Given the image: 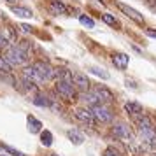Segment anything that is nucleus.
Listing matches in <instances>:
<instances>
[{
	"mask_svg": "<svg viewBox=\"0 0 156 156\" xmlns=\"http://www.w3.org/2000/svg\"><path fill=\"white\" fill-rule=\"evenodd\" d=\"M91 91L95 93L100 100H102V104H104V102H112V100H114L112 91H111V90H107L105 86H95Z\"/></svg>",
	"mask_w": 156,
	"mask_h": 156,
	"instance_id": "0eeeda50",
	"label": "nucleus"
},
{
	"mask_svg": "<svg viewBox=\"0 0 156 156\" xmlns=\"http://www.w3.org/2000/svg\"><path fill=\"white\" fill-rule=\"evenodd\" d=\"M21 30L23 32H32V27L30 25H21Z\"/></svg>",
	"mask_w": 156,
	"mask_h": 156,
	"instance_id": "c756f323",
	"label": "nucleus"
},
{
	"mask_svg": "<svg viewBox=\"0 0 156 156\" xmlns=\"http://www.w3.org/2000/svg\"><path fill=\"white\" fill-rule=\"evenodd\" d=\"M146 34H147L149 37H154V39H156V32H154V30H146Z\"/></svg>",
	"mask_w": 156,
	"mask_h": 156,
	"instance_id": "7c9ffc66",
	"label": "nucleus"
},
{
	"mask_svg": "<svg viewBox=\"0 0 156 156\" xmlns=\"http://www.w3.org/2000/svg\"><path fill=\"white\" fill-rule=\"evenodd\" d=\"M79 21H81V25H84V27H88V28H93L95 27V21H93L91 18H88V16H79Z\"/></svg>",
	"mask_w": 156,
	"mask_h": 156,
	"instance_id": "393cba45",
	"label": "nucleus"
},
{
	"mask_svg": "<svg viewBox=\"0 0 156 156\" xmlns=\"http://www.w3.org/2000/svg\"><path fill=\"white\" fill-rule=\"evenodd\" d=\"M72 74L70 70H67V69H58L56 70V77L62 79V81H69V83H72Z\"/></svg>",
	"mask_w": 156,
	"mask_h": 156,
	"instance_id": "412c9836",
	"label": "nucleus"
},
{
	"mask_svg": "<svg viewBox=\"0 0 156 156\" xmlns=\"http://www.w3.org/2000/svg\"><path fill=\"white\" fill-rule=\"evenodd\" d=\"M83 100H84L88 105H91V107H95V105H100L102 104V100L95 95L93 91H90V93H84V97H83Z\"/></svg>",
	"mask_w": 156,
	"mask_h": 156,
	"instance_id": "f3484780",
	"label": "nucleus"
},
{
	"mask_svg": "<svg viewBox=\"0 0 156 156\" xmlns=\"http://www.w3.org/2000/svg\"><path fill=\"white\" fill-rule=\"evenodd\" d=\"M125 111L128 114H132V116H139V114H142V105L137 104V102H126L125 104Z\"/></svg>",
	"mask_w": 156,
	"mask_h": 156,
	"instance_id": "2eb2a0df",
	"label": "nucleus"
},
{
	"mask_svg": "<svg viewBox=\"0 0 156 156\" xmlns=\"http://www.w3.org/2000/svg\"><path fill=\"white\" fill-rule=\"evenodd\" d=\"M126 86H130L132 90H137V84H135V83L132 81V79H126Z\"/></svg>",
	"mask_w": 156,
	"mask_h": 156,
	"instance_id": "c85d7f7f",
	"label": "nucleus"
},
{
	"mask_svg": "<svg viewBox=\"0 0 156 156\" xmlns=\"http://www.w3.org/2000/svg\"><path fill=\"white\" fill-rule=\"evenodd\" d=\"M72 83L77 86L79 90H88V88H90V84H91V83L88 81V77H86L84 74H79V72L72 76Z\"/></svg>",
	"mask_w": 156,
	"mask_h": 156,
	"instance_id": "f8f14e48",
	"label": "nucleus"
},
{
	"mask_svg": "<svg viewBox=\"0 0 156 156\" xmlns=\"http://www.w3.org/2000/svg\"><path fill=\"white\" fill-rule=\"evenodd\" d=\"M32 102H34V105H37V107H51V100L48 98V97H44V95H35Z\"/></svg>",
	"mask_w": 156,
	"mask_h": 156,
	"instance_id": "6ab92c4d",
	"label": "nucleus"
},
{
	"mask_svg": "<svg viewBox=\"0 0 156 156\" xmlns=\"http://www.w3.org/2000/svg\"><path fill=\"white\" fill-rule=\"evenodd\" d=\"M116 5H118V7H119L126 16H130V18H132L133 21H137V23H144V16H142L140 12H137V11H135L133 7H128L126 4H123V2H116Z\"/></svg>",
	"mask_w": 156,
	"mask_h": 156,
	"instance_id": "423d86ee",
	"label": "nucleus"
},
{
	"mask_svg": "<svg viewBox=\"0 0 156 156\" xmlns=\"http://www.w3.org/2000/svg\"><path fill=\"white\" fill-rule=\"evenodd\" d=\"M23 77L28 79V81H32V83H42V79L39 77V74H37V70L34 69V65L23 69Z\"/></svg>",
	"mask_w": 156,
	"mask_h": 156,
	"instance_id": "ddd939ff",
	"label": "nucleus"
},
{
	"mask_svg": "<svg viewBox=\"0 0 156 156\" xmlns=\"http://www.w3.org/2000/svg\"><path fill=\"white\" fill-rule=\"evenodd\" d=\"M67 137H69L70 142H72V144H76V146H81V144L84 142L83 133H79L77 130H69V132H67Z\"/></svg>",
	"mask_w": 156,
	"mask_h": 156,
	"instance_id": "dca6fc26",
	"label": "nucleus"
},
{
	"mask_svg": "<svg viewBox=\"0 0 156 156\" xmlns=\"http://www.w3.org/2000/svg\"><path fill=\"white\" fill-rule=\"evenodd\" d=\"M135 123H137V128H139V132H147V130H153V121L149 119L147 116H144V114H139V118L135 119Z\"/></svg>",
	"mask_w": 156,
	"mask_h": 156,
	"instance_id": "9b49d317",
	"label": "nucleus"
},
{
	"mask_svg": "<svg viewBox=\"0 0 156 156\" xmlns=\"http://www.w3.org/2000/svg\"><path fill=\"white\" fill-rule=\"evenodd\" d=\"M41 142H42V146H46V147H49L51 144H53V133H51L49 130L41 132Z\"/></svg>",
	"mask_w": 156,
	"mask_h": 156,
	"instance_id": "aec40b11",
	"label": "nucleus"
},
{
	"mask_svg": "<svg viewBox=\"0 0 156 156\" xmlns=\"http://www.w3.org/2000/svg\"><path fill=\"white\" fill-rule=\"evenodd\" d=\"M76 118H77L81 123H86V125H93L95 123V116H93L91 109H77L76 111Z\"/></svg>",
	"mask_w": 156,
	"mask_h": 156,
	"instance_id": "6e6552de",
	"label": "nucleus"
},
{
	"mask_svg": "<svg viewBox=\"0 0 156 156\" xmlns=\"http://www.w3.org/2000/svg\"><path fill=\"white\" fill-rule=\"evenodd\" d=\"M88 70L91 72L93 76H98V77H102V79H109L111 77V76H109L104 69H100V67H88Z\"/></svg>",
	"mask_w": 156,
	"mask_h": 156,
	"instance_id": "4be33fe9",
	"label": "nucleus"
},
{
	"mask_svg": "<svg viewBox=\"0 0 156 156\" xmlns=\"http://www.w3.org/2000/svg\"><path fill=\"white\" fill-rule=\"evenodd\" d=\"M0 74H11V63L0 56Z\"/></svg>",
	"mask_w": 156,
	"mask_h": 156,
	"instance_id": "5701e85b",
	"label": "nucleus"
},
{
	"mask_svg": "<svg viewBox=\"0 0 156 156\" xmlns=\"http://www.w3.org/2000/svg\"><path fill=\"white\" fill-rule=\"evenodd\" d=\"M102 20H104V23H107V25H111V27H118V20L114 18V16L111 14H102Z\"/></svg>",
	"mask_w": 156,
	"mask_h": 156,
	"instance_id": "b1692460",
	"label": "nucleus"
},
{
	"mask_svg": "<svg viewBox=\"0 0 156 156\" xmlns=\"http://www.w3.org/2000/svg\"><path fill=\"white\" fill-rule=\"evenodd\" d=\"M51 156H56V154H51Z\"/></svg>",
	"mask_w": 156,
	"mask_h": 156,
	"instance_id": "72a5a7b5",
	"label": "nucleus"
},
{
	"mask_svg": "<svg viewBox=\"0 0 156 156\" xmlns=\"http://www.w3.org/2000/svg\"><path fill=\"white\" fill-rule=\"evenodd\" d=\"M55 90H56V93L65 100H74V97H76V90H74L72 83H69V81H62V79H58Z\"/></svg>",
	"mask_w": 156,
	"mask_h": 156,
	"instance_id": "f03ea898",
	"label": "nucleus"
},
{
	"mask_svg": "<svg viewBox=\"0 0 156 156\" xmlns=\"http://www.w3.org/2000/svg\"><path fill=\"white\" fill-rule=\"evenodd\" d=\"M4 58H5L11 65H23V63H27V60H28V53L18 44V46H11Z\"/></svg>",
	"mask_w": 156,
	"mask_h": 156,
	"instance_id": "f257e3e1",
	"label": "nucleus"
},
{
	"mask_svg": "<svg viewBox=\"0 0 156 156\" xmlns=\"http://www.w3.org/2000/svg\"><path fill=\"white\" fill-rule=\"evenodd\" d=\"M7 44H9V41L2 35V32H0V49H5V48H7Z\"/></svg>",
	"mask_w": 156,
	"mask_h": 156,
	"instance_id": "cd10ccee",
	"label": "nucleus"
},
{
	"mask_svg": "<svg viewBox=\"0 0 156 156\" xmlns=\"http://www.w3.org/2000/svg\"><path fill=\"white\" fill-rule=\"evenodd\" d=\"M11 11H12L16 16H20V18H32V16H34V12H32L30 9H27V7H18V5H12Z\"/></svg>",
	"mask_w": 156,
	"mask_h": 156,
	"instance_id": "a211bd4d",
	"label": "nucleus"
},
{
	"mask_svg": "<svg viewBox=\"0 0 156 156\" xmlns=\"http://www.w3.org/2000/svg\"><path fill=\"white\" fill-rule=\"evenodd\" d=\"M49 11H51V14H55V16H63L67 14V5H65L63 2H60V0H51L49 2Z\"/></svg>",
	"mask_w": 156,
	"mask_h": 156,
	"instance_id": "9d476101",
	"label": "nucleus"
},
{
	"mask_svg": "<svg viewBox=\"0 0 156 156\" xmlns=\"http://www.w3.org/2000/svg\"><path fill=\"white\" fill-rule=\"evenodd\" d=\"M5 2H7V4H14L16 0H5Z\"/></svg>",
	"mask_w": 156,
	"mask_h": 156,
	"instance_id": "2f4dec72",
	"label": "nucleus"
},
{
	"mask_svg": "<svg viewBox=\"0 0 156 156\" xmlns=\"http://www.w3.org/2000/svg\"><path fill=\"white\" fill-rule=\"evenodd\" d=\"M34 69L37 70L39 77L42 79V81H49V79L56 77V70L49 63H46V62H35L34 63Z\"/></svg>",
	"mask_w": 156,
	"mask_h": 156,
	"instance_id": "7ed1b4c3",
	"label": "nucleus"
},
{
	"mask_svg": "<svg viewBox=\"0 0 156 156\" xmlns=\"http://www.w3.org/2000/svg\"><path fill=\"white\" fill-rule=\"evenodd\" d=\"M112 132L116 137H119V139H123V140H133V137H132V132H130V128L125 125V123H118V125H114Z\"/></svg>",
	"mask_w": 156,
	"mask_h": 156,
	"instance_id": "39448f33",
	"label": "nucleus"
},
{
	"mask_svg": "<svg viewBox=\"0 0 156 156\" xmlns=\"http://www.w3.org/2000/svg\"><path fill=\"white\" fill-rule=\"evenodd\" d=\"M128 62H130V58H128V55H125V53H114L112 55V63L116 69H119V70H125L128 67Z\"/></svg>",
	"mask_w": 156,
	"mask_h": 156,
	"instance_id": "1a4fd4ad",
	"label": "nucleus"
},
{
	"mask_svg": "<svg viewBox=\"0 0 156 156\" xmlns=\"http://www.w3.org/2000/svg\"><path fill=\"white\" fill-rule=\"evenodd\" d=\"M91 112H93V116H95V119L100 121V123H111V121H112V112H111V109L105 107L104 104L91 107Z\"/></svg>",
	"mask_w": 156,
	"mask_h": 156,
	"instance_id": "20e7f679",
	"label": "nucleus"
},
{
	"mask_svg": "<svg viewBox=\"0 0 156 156\" xmlns=\"http://www.w3.org/2000/svg\"><path fill=\"white\" fill-rule=\"evenodd\" d=\"M27 121H28V132L30 133H39V132H42V123L39 119H35L34 116H28Z\"/></svg>",
	"mask_w": 156,
	"mask_h": 156,
	"instance_id": "4468645a",
	"label": "nucleus"
},
{
	"mask_svg": "<svg viewBox=\"0 0 156 156\" xmlns=\"http://www.w3.org/2000/svg\"><path fill=\"white\" fill-rule=\"evenodd\" d=\"M2 149H4V151H7L9 154H12V156H25L21 151H18V149L11 147V146H7V144H2Z\"/></svg>",
	"mask_w": 156,
	"mask_h": 156,
	"instance_id": "a878e982",
	"label": "nucleus"
},
{
	"mask_svg": "<svg viewBox=\"0 0 156 156\" xmlns=\"http://www.w3.org/2000/svg\"><path fill=\"white\" fill-rule=\"evenodd\" d=\"M0 156H5V154H0Z\"/></svg>",
	"mask_w": 156,
	"mask_h": 156,
	"instance_id": "473e14b6",
	"label": "nucleus"
},
{
	"mask_svg": "<svg viewBox=\"0 0 156 156\" xmlns=\"http://www.w3.org/2000/svg\"><path fill=\"white\" fill-rule=\"evenodd\" d=\"M104 156H119V153L114 147H107L105 151H104Z\"/></svg>",
	"mask_w": 156,
	"mask_h": 156,
	"instance_id": "bb28decb",
	"label": "nucleus"
}]
</instances>
